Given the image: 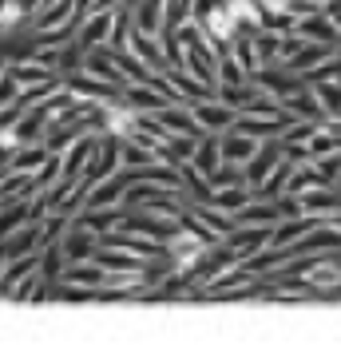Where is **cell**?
<instances>
[{"instance_id": "cell-1", "label": "cell", "mask_w": 341, "mask_h": 353, "mask_svg": "<svg viewBox=\"0 0 341 353\" xmlns=\"http://www.w3.org/2000/svg\"><path fill=\"white\" fill-rule=\"evenodd\" d=\"M191 112H195V119L203 123V131H230L234 119H238V112H234L230 103H223L218 96L191 99Z\"/></svg>"}, {"instance_id": "cell-2", "label": "cell", "mask_w": 341, "mask_h": 353, "mask_svg": "<svg viewBox=\"0 0 341 353\" xmlns=\"http://www.w3.org/2000/svg\"><path fill=\"white\" fill-rule=\"evenodd\" d=\"M282 159H286V139H282V135H274V139H262L258 155H254L250 163H242V167H246V183H250V187H258L262 179L270 175Z\"/></svg>"}, {"instance_id": "cell-3", "label": "cell", "mask_w": 341, "mask_h": 353, "mask_svg": "<svg viewBox=\"0 0 341 353\" xmlns=\"http://www.w3.org/2000/svg\"><path fill=\"white\" fill-rule=\"evenodd\" d=\"M293 32L306 36V40H322V44H341V28L325 12H309V17L293 20Z\"/></svg>"}, {"instance_id": "cell-4", "label": "cell", "mask_w": 341, "mask_h": 353, "mask_svg": "<svg viewBox=\"0 0 341 353\" xmlns=\"http://www.w3.org/2000/svg\"><path fill=\"white\" fill-rule=\"evenodd\" d=\"M258 147L262 139H254L250 131H238V128L223 131V163H250L258 155Z\"/></svg>"}, {"instance_id": "cell-5", "label": "cell", "mask_w": 341, "mask_h": 353, "mask_svg": "<svg viewBox=\"0 0 341 353\" xmlns=\"http://www.w3.org/2000/svg\"><path fill=\"white\" fill-rule=\"evenodd\" d=\"M282 108H286L293 119H325L322 99H318V92H313V83H302L298 92H290V96L282 99Z\"/></svg>"}, {"instance_id": "cell-6", "label": "cell", "mask_w": 341, "mask_h": 353, "mask_svg": "<svg viewBox=\"0 0 341 353\" xmlns=\"http://www.w3.org/2000/svg\"><path fill=\"white\" fill-rule=\"evenodd\" d=\"M112 28H115V8H99V12H92V17L83 20L76 40H80L83 48H96V44H107Z\"/></svg>"}, {"instance_id": "cell-7", "label": "cell", "mask_w": 341, "mask_h": 353, "mask_svg": "<svg viewBox=\"0 0 341 353\" xmlns=\"http://www.w3.org/2000/svg\"><path fill=\"white\" fill-rule=\"evenodd\" d=\"M24 223H32L28 199H8V203H0V242L8 239L12 230H20Z\"/></svg>"}, {"instance_id": "cell-8", "label": "cell", "mask_w": 341, "mask_h": 353, "mask_svg": "<svg viewBox=\"0 0 341 353\" xmlns=\"http://www.w3.org/2000/svg\"><path fill=\"white\" fill-rule=\"evenodd\" d=\"M313 92H318V99H322L325 119H341V83L338 80H318Z\"/></svg>"}, {"instance_id": "cell-9", "label": "cell", "mask_w": 341, "mask_h": 353, "mask_svg": "<svg viewBox=\"0 0 341 353\" xmlns=\"http://www.w3.org/2000/svg\"><path fill=\"white\" fill-rule=\"evenodd\" d=\"M322 12H325L329 20H333L338 28H341V0H325V4H322Z\"/></svg>"}]
</instances>
